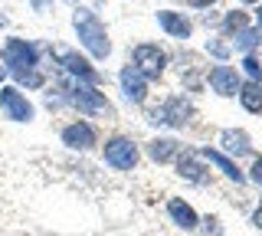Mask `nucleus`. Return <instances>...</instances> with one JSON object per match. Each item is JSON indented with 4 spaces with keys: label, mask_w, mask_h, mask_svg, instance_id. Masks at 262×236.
Returning a JSON list of instances; mask_svg holds the SVG:
<instances>
[{
    "label": "nucleus",
    "mask_w": 262,
    "mask_h": 236,
    "mask_svg": "<svg viewBox=\"0 0 262 236\" xmlns=\"http://www.w3.org/2000/svg\"><path fill=\"white\" fill-rule=\"evenodd\" d=\"M72 33H76V50H82L92 62H105L112 56V36H108V27L105 20L98 17L95 7H85V4H76L72 7Z\"/></svg>",
    "instance_id": "obj_1"
},
{
    "label": "nucleus",
    "mask_w": 262,
    "mask_h": 236,
    "mask_svg": "<svg viewBox=\"0 0 262 236\" xmlns=\"http://www.w3.org/2000/svg\"><path fill=\"white\" fill-rule=\"evenodd\" d=\"M43 46L39 39H27V36H4L0 39V66L7 69V76H23L30 69H39L43 66Z\"/></svg>",
    "instance_id": "obj_2"
},
{
    "label": "nucleus",
    "mask_w": 262,
    "mask_h": 236,
    "mask_svg": "<svg viewBox=\"0 0 262 236\" xmlns=\"http://www.w3.org/2000/svg\"><path fill=\"white\" fill-rule=\"evenodd\" d=\"M69 109L79 112L82 118H105V121H115L118 112H115L112 99L102 92V85H82V82H72V99H69Z\"/></svg>",
    "instance_id": "obj_3"
},
{
    "label": "nucleus",
    "mask_w": 262,
    "mask_h": 236,
    "mask_svg": "<svg viewBox=\"0 0 262 236\" xmlns=\"http://www.w3.org/2000/svg\"><path fill=\"white\" fill-rule=\"evenodd\" d=\"M196 115V109H193V102L187 99V95H167V99H161L154 109H147V125H154V128H187L193 121Z\"/></svg>",
    "instance_id": "obj_4"
},
{
    "label": "nucleus",
    "mask_w": 262,
    "mask_h": 236,
    "mask_svg": "<svg viewBox=\"0 0 262 236\" xmlns=\"http://www.w3.org/2000/svg\"><path fill=\"white\" fill-rule=\"evenodd\" d=\"M102 161L105 167L118 170V174H128V170L138 167V161H141V148H138V141L131 135H108L102 144Z\"/></svg>",
    "instance_id": "obj_5"
},
{
    "label": "nucleus",
    "mask_w": 262,
    "mask_h": 236,
    "mask_svg": "<svg viewBox=\"0 0 262 236\" xmlns=\"http://www.w3.org/2000/svg\"><path fill=\"white\" fill-rule=\"evenodd\" d=\"M0 118L13 121V125H33L36 121V102L23 89L7 82V85H0Z\"/></svg>",
    "instance_id": "obj_6"
},
{
    "label": "nucleus",
    "mask_w": 262,
    "mask_h": 236,
    "mask_svg": "<svg viewBox=\"0 0 262 236\" xmlns=\"http://www.w3.org/2000/svg\"><path fill=\"white\" fill-rule=\"evenodd\" d=\"M59 144L69 151H79V154H89L102 144V135H98V125L89 118H72L59 128Z\"/></svg>",
    "instance_id": "obj_7"
},
{
    "label": "nucleus",
    "mask_w": 262,
    "mask_h": 236,
    "mask_svg": "<svg viewBox=\"0 0 262 236\" xmlns=\"http://www.w3.org/2000/svg\"><path fill=\"white\" fill-rule=\"evenodd\" d=\"M131 66H135L147 82H158L164 76V69H167V53L161 50L158 43H135L131 46Z\"/></svg>",
    "instance_id": "obj_8"
},
{
    "label": "nucleus",
    "mask_w": 262,
    "mask_h": 236,
    "mask_svg": "<svg viewBox=\"0 0 262 236\" xmlns=\"http://www.w3.org/2000/svg\"><path fill=\"white\" fill-rule=\"evenodd\" d=\"M174 167H177V177H180V181H187V184H193V187H207L210 177H213L210 174V164L200 158V151H196V148L177 151Z\"/></svg>",
    "instance_id": "obj_9"
},
{
    "label": "nucleus",
    "mask_w": 262,
    "mask_h": 236,
    "mask_svg": "<svg viewBox=\"0 0 262 236\" xmlns=\"http://www.w3.org/2000/svg\"><path fill=\"white\" fill-rule=\"evenodd\" d=\"M118 89H121V95H125L128 105H144L147 92H151V82H147L131 62H125V66L118 69Z\"/></svg>",
    "instance_id": "obj_10"
},
{
    "label": "nucleus",
    "mask_w": 262,
    "mask_h": 236,
    "mask_svg": "<svg viewBox=\"0 0 262 236\" xmlns=\"http://www.w3.org/2000/svg\"><path fill=\"white\" fill-rule=\"evenodd\" d=\"M207 85H210V92L220 95V99H233V95L239 92V85H243V76H239V69L226 66V62H216V66L207 72Z\"/></svg>",
    "instance_id": "obj_11"
},
{
    "label": "nucleus",
    "mask_w": 262,
    "mask_h": 236,
    "mask_svg": "<svg viewBox=\"0 0 262 236\" xmlns=\"http://www.w3.org/2000/svg\"><path fill=\"white\" fill-rule=\"evenodd\" d=\"M196 151H200V158H203V161H207V164H210V167H216V170H220V174H223V177H226V181H233L236 187H243V184H249V181H246V170H243L239 164H236V161H233V158H226V154H223V151H220V148H210V144H203V148H196Z\"/></svg>",
    "instance_id": "obj_12"
},
{
    "label": "nucleus",
    "mask_w": 262,
    "mask_h": 236,
    "mask_svg": "<svg viewBox=\"0 0 262 236\" xmlns=\"http://www.w3.org/2000/svg\"><path fill=\"white\" fill-rule=\"evenodd\" d=\"M216 144H220V151H223L226 158H233V161L252 154V138H249L246 128H223L220 138H216Z\"/></svg>",
    "instance_id": "obj_13"
},
{
    "label": "nucleus",
    "mask_w": 262,
    "mask_h": 236,
    "mask_svg": "<svg viewBox=\"0 0 262 236\" xmlns=\"http://www.w3.org/2000/svg\"><path fill=\"white\" fill-rule=\"evenodd\" d=\"M154 20H158V27L170 39H180V43H184V39L193 36V20L187 17V13H180V10H158Z\"/></svg>",
    "instance_id": "obj_14"
},
{
    "label": "nucleus",
    "mask_w": 262,
    "mask_h": 236,
    "mask_svg": "<svg viewBox=\"0 0 262 236\" xmlns=\"http://www.w3.org/2000/svg\"><path fill=\"white\" fill-rule=\"evenodd\" d=\"M167 217H170V223H174L177 230H184V233L200 230V213H196L184 197H170L167 200Z\"/></svg>",
    "instance_id": "obj_15"
},
{
    "label": "nucleus",
    "mask_w": 262,
    "mask_h": 236,
    "mask_svg": "<svg viewBox=\"0 0 262 236\" xmlns=\"http://www.w3.org/2000/svg\"><path fill=\"white\" fill-rule=\"evenodd\" d=\"M177 151H180V141L170 138V135H154L151 141L144 144V154L154 161V164H170V161L177 158Z\"/></svg>",
    "instance_id": "obj_16"
},
{
    "label": "nucleus",
    "mask_w": 262,
    "mask_h": 236,
    "mask_svg": "<svg viewBox=\"0 0 262 236\" xmlns=\"http://www.w3.org/2000/svg\"><path fill=\"white\" fill-rule=\"evenodd\" d=\"M249 27H252V17L246 10H226V13H220V36H223V39H236L243 30H249Z\"/></svg>",
    "instance_id": "obj_17"
},
{
    "label": "nucleus",
    "mask_w": 262,
    "mask_h": 236,
    "mask_svg": "<svg viewBox=\"0 0 262 236\" xmlns=\"http://www.w3.org/2000/svg\"><path fill=\"white\" fill-rule=\"evenodd\" d=\"M10 82L16 89H23V92H43V89L49 85V72H46V66H39V69L23 72V76H13Z\"/></svg>",
    "instance_id": "obj_18"
},
{
    "label": "nucleus",
    "mask_w": 262,
    "mask_h": 236,
    "mask_svg": "<svg viewBox=\"0 0 262 236\" xmlns=\"http://www.w3.org/2000/svg\"><path fill=\"white\" fill-rule=\"evenodd\" d=\"M236 95H239V105L249 115H262V82H243Z\"/></svg>",
    "instance_id": "obj_19"
},
{
    "label": "nucleus",
    "mask_w": 262,
    "mask_h": 236,
    "mask_svg": "<svg viewBox=\"0 0 262 236\" xmlns=\"http://www.w3.org/2000/svg\"><path fill=\"white\" fill-rule=\"evenodd\" d=\"M259 39H262V30H259V27H249V30H243V33L236 36L229 46H233L236 53L249 56V53H256V50H259Z\"/></svg>",
    "instance_id": "obj_20"
},
{
    "label": "nucleus",
    "mask_w": 262,
    "mask_h": 236,
    "mask_svg": "<svg viewBox=\"0 0 262 236\" xmlns=\"http://www.w3.org/2000/svg\"><path fill=\"white\" fill-rule=\"evenodd\" d=\"M239 69H243V76H246V82H262V59L256 53H249V56H243V62H239Z\"/></svg>",
    "instance_id": "obj_21"
},
{
    "label": "nucleus",
    "mask_w": 262,
    "mask_h": 236,
    "mask_svg": "<svg viewBox=\"0 0 262 236\" xmlns=\"http://www.w3.org/2000/svg\"><path fill=\"white\" fill-rule=\"evenodd\" d=\"M203 50H207V56H213L216 62H226L229 56H233V46H229L223 36H213V39H207V46H203Z\"/></svg>",
    "instance_id": "obj_22"
},
{
    "label": "nucleus",
    "mask_w": 262,
    "mask_h": 236,
    "mask_svg": "<svg viewBox=\"0 0 262 236\" xmlns=\"http://www.w3.org/2000/svg\"><path fill=\"white\" fill-rule=\"evenodd\" d=\"M200 226H203L207 236H223V223H220V217H213V213L200 217Z\"/></svg>",
    "instance_id": "obj_23"
},
{
    "label": "nucleus",
    "mask_w": 262,
    "mask_h": 236,
    "mask_svg": "<svg viewBox=\"0 0 262 236\" xmlns=\"http://www.w3.org/2000/svg\"><path fill=\"white\" fill-rule=\"evenodd\" d=\"M246 181H252V184L262 190V154H256V158H252L249 170H246Z\"/></svg>",
    "instance_id": "obj_24"
},
{
    "label": "nucleus",
    "mask_w": 262,
    "mask_h": 236,
    "mask_svg": "<svg viewBox=\"0 0 262 236\" xmlns=\"http://www.w3.org/2000/svg\"><path fill=\"white\" fill-rule=\"evenodd\" d=\"M53 4L56 0H27V7L36 13V17H49V13H53Z\"/></svg>",
    "instance_id": "obj_25"
},
{
    "label": "nucleus",
    "mask_w": 262,
    "mask_h": 236,
    "mask_svg": "<svg viewBox=\"0 0 262 236\" xmlns=\"http://www.w3.org/2000/svg\"><path fill=\"white\" fill-rule=\"evenodd\" d=\"M220 0H187V7H193V10H210V7H216Z\"/></svg>",
    "instance_id": "obj_26"
},
{
    "label": "nucleus",
    "mask_w": 262,
    "mask_h": 236,
    "mask_svg": "<svg viewBox=\"0 0 262 236\" xmlns=\"http://www.w3.org/2000/svg\"><path fill=\"white\" fill-rule=\"evenodd\" d=\"M252 226H256V230H262V200H259V207L252 210V220H249Z\"/></svg>",
    "instance_id": "obj_27"
},
{
    "label": "nucleus",
    "mask_w": 262,
    "mask_h": 236,
    "mask_svg": "<svg viewBox=\"0 0 262 236\" xmlns=\"http://www.w3.org/2000/svg\"><path fill=\"white\" fill-rule=\"evenodd\" d=\"M7 82H10V76H7V69L0 66V85H7Z\"/></svg>",
    "instance_id": "obj_28"
},
{
    "label": "nucleus",
    "mask_w": 262,
    "mask_h": 236,
    "mask_svg": "<svg viewBox=\"0 0 262 236\" xmlns=\"http://www.w3.org/2000/svg\"><path fill=\"white\" fill-rule=\"evenodd\" d=\"M256 27L262 30V0H259V10H256Z\"/></svg>",
    "instance_id": "obj_29"
},
{
    "label": "nucleus",
    "mask_w": 262,
    "mask_h": 236,
    "mask_svg": "<svg viewBox=\"0 0 262 236\" xmlns=\"http://www.w3.org/2000/svg\"><path fill=\"white\" fill-rule=\"evenodd\" d=\"M239 4H246V7H249V4H259V0H239Z\"/></svg>",
    "instance_id": "obj_30"
},
{
    "label": "nucleus",
    "mask_w": 262,
    "mask_h": 236,
    "mask_svg": "<svg viewBox=\"0 0 262 236\" xmlns=\"http://www.w3.org/2000/svg\"><path fill=\"white\" fill-rule=\"evenodd\" d=\"M62 4H72V7H76V4H79V0H62Z\"/></svg>",
    "instance_id": "obj_31"
},
{
    "label": "nucleus",
    "mask_w": 262,
    "mask_h": 236,
    "mask_svg": "<svg viewBox=\"0 0 262 236\" xmlns=\"http://www.w3.org/2000/svg\"><path fill=\"white\" fill-rule=\"evenodd\" d=\"M259 50H262V39H259Z\"/></svg>",
    "instance_id": "obj_32"
}]
</instances>
